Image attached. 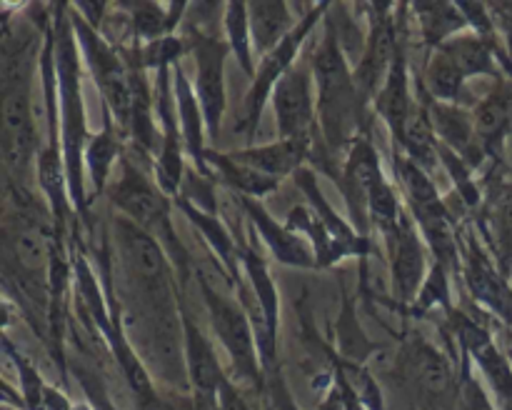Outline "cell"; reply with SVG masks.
<instances>
[{"label": "cell", "mask_w": 512, "mask_h": 410, "mask_svg": "<svg viewBox=\"0 0 512 410\" xmlns=\"http://www.w3.org/2000/svg\"><path fill=\"white\" fill-rule=\"evenodd\" d=\"M70 23H73L75 40L80 43L85 60H88L90 70H93L95 83H98L100 93H103L105 105H108L113 118L123 128H130V120H133V83H130V73L123 68L118 50L110 48L100 38L98 30L90 28L80 15L70 13Z\"/></svg>", "instance_id": "4"}, {"label": "cell", "mask_w": 512, "mask_h": 410, "mask_svg": "<svg viewBox=\"0 0 512 410\" xmlns=\"http://www.w3.org/2000/svg\"><path fill=\"white\" fill-rule=\"evenodd\" d=\"M5 350H8V355L13 358L15 368H18L25 408H28V410H43V398H45V388H48V385L43 383V378L38 375V370H35L33 365H30L28 360L23 358V353L13 350L10 340H5Z\"/></svg>", "instance_id": "37"}, {"label": "cell", "mask_w": 512, "mask_h": 410, "mask_svg": "<svg viewBox=\"0 0 512 410\" xmlns=\"http://www.w3.org/2000/svg\"><path fill=\"white\" fill-rule=\"evenodd\" d=\"M295 183H298V188L308 195L315 215H318L325 233H328L330 240H333L340 258H345V255H368V248H370L368 235H358L348 223H345V220H340V215L330 208V203L323 198V193H320L318 178H315L313 170L300 168L298 173H295Z\"/></svg>", "instance_id": "15"}, {"label": "cell", "mask_w": 512, "mask_h": 410, "mask_svg": "<svg viewBox=\"0 0 512 410\" xmlns=\"http://www.w3.org/2000/svg\"><path fill=\"white\" fill-rule=\"evenodd\" d=\"M123 8L130 10V25L138 40L145 43H155V40L165 38L173 33L175 23L183 15V3H123Z\"/></svg>", "instance_id": "24"}, {"label": "cell", "mask_w": 512, "mask_h": 410, "mask_svg": "<svg viewBox=\"0 0 512 410\" xmlns=\"http://www.w3.org/2000/svg\"><path fill=\"white\" fill-rule=\"evenodd\" d=\"M75 30L70 15H58L53 38L55 78H58L60 98V120H63V160L68 170V198L78 210L85 208L83 188V163L85 148H88V133H85V110L80 98V68L78 48H75Z\"/></svg>", "instance_id": "2"}, {"label": "cell", "mask_w": 512, "mask_h": 410, "mask_svg": "<svg viewBox=\"0 0 512 410\" xmlns=\"http://www.w3.org/2000/svg\"><path fill=\"white\" fill-rule=\"evenodd\" d=\"M413 8H415V13H418L420 28H423V35H425V43L435 45V48H440V45L448 43L450 35H455L460 28H465V25H468V20H465L460 5L415 3Z\"/></svg>", "instance_id": "26"}, {"label": "cell", "mask_w": 512, "mask_h": 410, "mask_svg": "<svg viewBox=\"0 0 512 410\" xmlns=\"http://www.w3.org/2000/svg\"><path fill=\"white\" fill-rule=\"evenodd\" d=\"M248 15L250 35H253V45L260 53V60L273 53L298 25L293 23L288 3H248Z\"/></svg>", "instance_id": "21"}, {"label": "cell", "mask_w": 512, "mask_h": 410, "mask_svg": "<svg viewBox=\"0 0 512 410\" xmlns=\"http://www.w3.org/2000/svg\"><path fill=\"white\" fill-rule=\"evenodd\" d=\"M3 410H13V408H10V405H3Z\"/></svg>", "instance_id": "48"}, {"label": "cell", "mask_w": 512, "mask_h": 410, "mask_svg": "<svg viewBox=\"0 0 512 410\" xmlns=\"http://www.w3.org/2000/svg\"><path fill=\"white\" fill-rule=\"evenodd\" d=\"M428 115L430 123H433L435 138L443 148L453 150L463 160L468 155H475L478 130H475V120L468 110L458 108L455 103H435V100H430Z\"/></svg>", "instance_id": "20"}, {"label": "cell", "mask_w": 512, "mask_h": 410, "mask_svg": "<svg viewBox=\"0 0 512 410\" xmlns=\"http://www.w3.org/2000/svg\"><path fill=\"white\" fill-rule=\"evenodd\" d=\"M240 260H243L245 275H248L250 285H253V298L258 300L270 335L275 338L278 335V290H275L273 278H270L268 268H265V260L253 248H243Z\"/></svg>", "instance_id": "27"}, {"label": "cell", "mask_w": 512, "mask_h": 410, "mask_svg": "<svg viewBox=\"0 0 512 410\" xmlns=\"http://www.w3.org/2000/svg\"><path fill=\"white\" fill-rule=\"evenodd\" d=\"M238 200L240 205H243L245 215L250 218V223L255 225L260 238L265 240L270 253H273L280 263L293 265V268H315V265H318L315 250L310 248L308 240H303L298 233H293L288 225H280L278 220H273V215H270L258 200L248 198V195H238Z\"/></svg>", "instance_id": "12"}, {"label": "cell", "mask_w": 512, "mask_h": 410, "mask_svg": "<svg viewBox=\"0 0 512 410\" xmlns=\"http://www.w3.org/2000/svg\"><path fill=\"white\" fill-rule=\"evenodd\" d=\"M205 165H208L210 175L215 170L225 185H230L238 195H248V198H263V195L273 193L280 185V180L268 178V175L238 163L230 153H213V150H208L205 153Z\"/></svg>", "instance_id": "22"}, {"label": "cell", "mask_w": 512, "mask_h": 410, "mask_svg": "<svg viewBox=\"0 0 512 410\" xmlns=\"http://www.w3.org/2000/svg\"><path fill=\"white\" fill-rule=\"evenodd\" d=\"M313 63H298L278 80L273 90L275 123L280 138H303L310 135L318 103L313 95Z\"/></svg>", "instance_id": "9"}, {"label": "cell", "mask_w": 512, "mask_h": 410, "mask_svg": "<svg viewBox=\"0 0 512 410\" xmlns=\"http://www.w3.org/2000/svg\"><path fill=\"white\" fill-rule=\"evenodd\" d=\"M440 48L455 60V65L463 70L465 78L495 73L493 48H490L488 40L480 38V35H455V38H450L448 43L440 45Z\"/></svg>", "instance_id": "28"}, {"label": "cell", "mask_w": 512, "mask_h": 410, "mask_svg": "<svg viewBox=\"0 0 512 410\" xmlns=\"http://www.w3.org/2000/svg\"><path fill=\"white\" fill-rule=\"evenodd\" d=\"M463 83L465 75L455 65V60L443 48L435 50L433 58L428 60V68H425V88H428L430 100H435V103H458Z\"/></svg>", "instance_id": "29"}, {"label": "cell", "mask_w": 512, "mask_h": 410, "mask_svg": "<svg viewBox=\"0 0 512 410\" xmlns=\"http://www.w3.org/2000/svg\"><path fill=\"white\" fill-rule=\"evenodd\" d=\"M178 203H180V208H183V213L188 215L190 223H193L195 228L200 230V235L205 238V243H208L210 248H213V253L218 255L220 260H223L225 270L230 273V283L238 288V285H240V280H238L240 250L233 245V238L228 235V230L220 225V220L215 218V215L205 213V210H200V208H195V205H190L188 200L180 198Z\"/></svg>", "instance_id": "23"}, {"label": "cell", "mask_w": 512, "mask_h": 410, "mask_svg": "<svg viewBox=\"0 0 512 410\" xmlns=\"http://www.w3.org/2000/svg\"><path fill=\"white\" fill-rule=\"evenodd\" d=\"M510 105H512V90L508 85H498L483 103L475 108V130H478V140L485 145L495 143L500 135L505 133V125L510 120Z\"/></svg>", "instance_id": "32"}, {"label": "cell", "mask_w": 512, "mask_h": 410, "mask_svg": "<svg viewBox=\"0 0 512 410\" xmlns=\"http://www.w3.org/2000/svg\"><path fill=\"white\" fill-rule=\"evenodd\" d=\"M275 403H278L280 410H300L298 405L290 400V395L285 393V390H275Z\"/></svg>", "instance_id": "46"}, {"label": "cell", "mask_w": 512, "mask_h": 410, "mask_svg": "<svg viewBox=\"0 0 512 410\" xmlns=\"http://www.w3.org/2000/svg\"><path fill=\"white\" fill-rule=\"evenodd\" d=\"M173 83H175V108H178V123H180V130H183L185 148H188V153L193 155L195 165L203 170V175H210L208 165H205V153H208V148H205V140H203V130L208 133V128H205L203 108H200L198 95H195V88L190 85V80L185 78L183 68H175Z\"/></svg>", "instance_id": "19"}, {"label": "cell", "mask_w": 512, "mask_h": 410, "mask_svg": "<svg viewBox=\"0 0 512 410\" xmlns=\"http://www.w3.org/2000/svg\"><path fill=\"white\" fill-rule=\"evenodd\" d=\"M10 250H13V258L18 263L20 270L25 273H43L50 263V235H45L40 230L38 223L23 225V228L15 230L8 240Z\"/></svg>", "instance_id": "31"}, {"label": "cell", "mask_w": 512, "mask_h": 410, "mask_svg": "<svg viewBox=\"0 0 512 410\" xmlns=\"http://www.w3.org/2000/svg\"><path fill=\"white\" fill-rule=\"evenodd\" d=\"M200 288H203L215 333L223 340L238 378L248 380V383H260L263 363H260L258 338H255V328L248 310L240 308V305L235 303L233 298H228V295L218 293V290L208 283V278H200Z\"/></svg>", "instance_id": "3"}, {"label": "cell", "mask_w": 512, "mask_h": 410, "mask_svg": "<svg viewBox=\"0 0 512 410\" xmlns=\"http://www.w3.org/2000/svg\"><path fill=\"white\" fill-rule=\"evenodd\" d=\"M118 153L120 143L108 128L88 140V148H85V165H88V175L90 180H93L95 193H100V190L105 188V183H108L110 168H113V163L118 160Z\"/></svg>", "instance_id": "35"}, {"label": "cell", "mask_w": 512, "mask_h": 410, "mask_svg": "<svg viewBox=\"0 0 512 410\" xmlns=\"http://www.w3.org/2000/svg\"><path fill=\"white\" fill-rule=\"evenodd\" d=\"M338 390H340V403H343V410H368L363 403H360L358 395L345 385L343 378H338Z\"/></svg>", "instance_id": "45"}, {"label": "cell", "mask_w": 512, "mask_h": 410, "mask_svg": "<svg viewBox=\"0 0 512 410\" xmlns=\"http://www.w3.org/2000/svg\"><path fill=\"white\" fill-rule=\"evenodd\" d=\"M183 330H185V378L195 388L198 398L208 400V403H218L220 385H223L225 375L220 368L215 350L210 348L208 338L203 330L193 323L188 313H183Z\"/></svg>", "instance_id": "13"}, {"label": "cell", "mask_w": 512, "mask_h": 410, "mask_svg": "<svg viewBox=\"0 0 512 410\" xmlns=\"http://www.w3.org/2000/svg\"><path fill=\"white\" fill-rule=\"evenodd\" d=\"M328 8H330L328 3L315 5V8L310 10V13L305 15L298 25H295L293 33H290L288 38H285L283 43L273 50V53H268L263 60H260V68L255 70L253 88H250V95H248V105H245L243 128L248 135L255 133V125H258L260 115H263L265 103H268V98H273L275 85H278V80L283 78L290 68H293L295 55H298L300 45H303V40L308 38L310 30L315 28V23H318L323 15H328Z\"/></svg>", "instance_id": "5"}, {"label": "cell", "mask_w": 512, "mask_h": 410, "mask_svg": "<svg viewBox=\"0 0 512 410\" xmlns=\"http://www.w3.org/2000/svg\"><path fill=\"white\" fill-rule=\"evenodd\" d=\"M218 410H248V405H245V400L240 398L238 390H235V385L230 383L228 378H225L223 385H220Z\"/></svg>", "instance_id": "42"}, {"label": "cell", "mask_w": 512, "mask_h": 410, "mask_svg": "<svg viewBox=\"0 0 512 410\" xmlns=\"http://www.w3.org/2000/svg\"><path fill=\"white\" fill-rule=\"evenodd\" d=\"M495 223H498L500 253L505 255V268L512 265V188H503L495 203Z\"/></svg>", "instance_id": "40"}, {"label": "cell", "mask_w": 512, "mask_h": 410, "mask_svg": "<svg viewBox=\"0 0 512 410\" xmlns=\"http://www.w3.org/2000/svg\"><path fill=\"white\" fill-rule=\"evenodd\" d=\"M458 335L460 340H463L465 350L473 355L475 363H478L480 368H483V373L490 378L493 388L512 405V368L508 360H505V355L498 350V345L493 343L488 330L480 328L478 323L468 320L465 315H460Z\"/></svg>", "instance_id": "16"}, {"label": "cell", "mask_w": 512, "mask_h": 410, "mask_svg": "<svg viewBox=\"0 0 512 410\" xmlns=\"http://www.w3.org/2000/svg\"><path fill=\"white\" fill-rule=\"evenodd\" d=\"M413 365L420 388L425 393H430L433 398H440V395L448 393L450 385H453V368H450L448 358L438 348H433L428 343H420L415 348Z\"/></svg>", "instance_id": "33"}, {"label": "cell", "mask_w": 512, "mask_h": 410, "mask_svg": "<svg viewBox=\"0 0 512 410\" xmlns=\"http://www.w3.org/2000/svg\"><path fill=\"white\" fill-rule=\"evenodd\" d=\"M385 180L383 168H380L378 150L373 148L368 138H355L353 148H350L348 163H345V193H348L350 205L360 215H368L365 210V200H368V193L375 188V185Z\"/></svg>", "instance_id": "18"}, {"label": "cell", "mask_w": 512, "mask_h": 410, "mask_svg": "<svg viewBox=\"0 0 512 410\" xmlns=\"http://www.w3.org/2000/svg\"><path fill=\"white\" fill-rule=\"evenodd\" d=\"M403 148L413 163H418L420 168L430 170L438 165L440 160V143L435 138L433 123H430L428 110H413L408 120V128L403 135Z\"/></svg>", "instance_id": "30"}, {"label": "cell", "mask_w": 512, "mask_h": 410, "mask_svg": "<svg viewBox=\"0 0 512 410\" xmlns=\"http://www.w3.org/2000/svg\"><path fill=\"white\" fill-rule=\"evenodd\" d=\"M73 408L75 405L70 403V400L65 398L58 388H53V385H48V388H45L43 410H73Z\"/></svg>", "instance_id": "43"}, {"label": "cell", "mask_w": 512, "mask_h": 410, "mask_svg": "<svg viewBox=\"0 0 512 410\" xmlns=\"http://www.w3.org/2000/svg\"><path fill=\"white\" fill-rule=\"evenodd\" d=\"M73 410H93V408H90V405H85V403H83V405H75Z\"/></svg>", "instance_id": "47"}, {"label": "cell", "mask_w": 512, "mask_h": 410, "mask_svg": "<svg viewBox=\"0 0 512 410\" xmlns=\"http://www.w3.org/2000/svg\"><path fill=\"white\" fill-rule=\"evenodd\" d=\"M390 248V273H393V293L400 303H408L420 295L428 280L425 265V248L415 230V220L403 213L400 223L390 233H385Z\"/></svg>", "instance_id": "10"}, {"label": "cell", "mask_w": 512, "mask_h": 410, "mask_svg": "<svg viewBox=\"0 0 512 410\" xmlns=\"http://www.w3.org/2000/svg\"><path fill=\"white\" fill-rule=\"evenodd\" d=\"M313 75L318 88L315 103H318L323 138L328 148L338 150L360 128L365 108L360 103L355 73L348 68L345 50L330 23L325 25V38L313 55Z\"/></svg>", "instance_id": "1"}, {"label": "cell", "mask_w": 512, "mask_h": 410, "mask_svg": "<svg viewBox=\"0 0 512 410\" xmlns=\"http://www.w3.org/2000/svg\"><path fill=\"white\" fill-rule=\"evenodd\" d=\"M138 410H178L173 403H168L165 398H160L158 393H148V395H138Z\"/></svg>", "instance_id": "44"}, {"label": "cell", "mask_w": 512, "mask_h": 410, "mask_svg": "<svg viewBox=\"0 0 512 410\" xmlns=\"http://www.w3.org/2000/svg\"><path fill=\"white\" fill-rule=\"evenodd\" d=\"M375 108H378V113L388 123L395 143L403 145L405 128H408V120L413 115V103H410L408 88V60H405L403 48L398 50L393 65H390L388 78H385L383 88H380L378 98H375Z\"/></svg>", "instance_id": "17"}, {"label": "cell", "mask_w": 512, "mask_h": 410, "mask_svg": "<svg viewBox=\"0 0 512 410\" xmlns=\"http://www.w3.org/2000/svg\"><path fill=\"white\" fill-rule=\"evenodd\" d=\"M460 410H495V405L490 403L488 393L483 390V385L473 378V375L465 373L463 390H460Z\"/></svg>", "instance_id": "41"}, {"label": "cell", "mask_w": 512, "mask_h": 410, "mask_svg": "<svg viewBox=\"0 0 512 410\" xmlns=\"http://www.w3.org/2000/svg\"><path fill=\"white\" fill-rule=\"evenodd\" d=\"M38 148V135L30 105V83L3 90V160L8 175L23 183Z\"/></svg>", "instance_id": "7"}, {"label": "cell", "mask_w": 512, "mask_h": 410, "mask_svg": "<svg viewBox=\"0 0 512 410\" xmlns=\"http://www.w3.org/2000/svg\"><path fill=\"white\" fill-rule=\"evenodd\" d=\"M110 200L120 213H125L130 223H135L143 230H158L170 238L173 230L168 223V203L165 195L148 180V175L133 165L130 160H123V175L110 185ZM173 240V238H170Z\"/></svg>", "instance_id": "8"}, {"label": "cell", "mask_w": 512, "mask_h": 410, "mask_svg": "<svg viewBox=\"0 0 512 410\" xmlns=\"http://www.w3.org/2000/svg\"><path fill=\"white\" fill-rule=\"evenodd\" d=\"M190 48H193L198 78H195V95L203 108L208 138L215 140L220 133V123L225 115V58H228V43H220L215 35L203 33L198 28L188 30Z\"/></svg>", "instance_id": "6"}, {"label": "cell", "mask_w": 512, "mask_h": 410, "mask_svg": "<svg viewBox=\"0 0 512 410\" xmlns=\"http://www.w3.org/2000/svg\"><path fill=\"white\" fill-rule=\"evenodd\" d=\"M225 33H228V45L235 53V58H238L240 68H243L250 78H255L253 35H250L248 3L225 5Z\"/></svg>", "instance_id": "34"}, {"label": "cell", "mask_w": 512, "mask_h": 410, "mask_svg": "<svg viewBox=\"0 0 512 410\" xmlns=\"http://www.w3.org/2000/svg\"><path fill=\"white\" fill-rule=\"evenodd\" d=\"M395 165H398V175L400 180H403L405 193H408L413 208H430V205L440 203L438 188H435V183L430 180L428 170L420 168L418 163H413L408 155L398 158V163Z\"/></svg>", "instance_id": "36"}, {"label": "cell", "mask_w": 512, "mask_h": 410, "mask_svg": "<svg viewBox=\"0 0 512 410\" xmlns=\"http://www.w3.org/2000/svg\"><path fill=\"white\" fill-rule=\"evenodd\" d=\"M388 8L390 5H383L380 13L373 15L368 45H365L358 68H355V85H358L363 108L378 98L380 88H383L385 78H388L390 73V65H393L395 55H398L400 50L398 38H395L393 18L385 13Z\"/></svg>", "instance_id": "11"}, {"label": "cell", "mask_w": 512, "mask_h": 410, "mask_svg": "<svg viewBox=\"0 0 512 410\" xmlns=\"http://www.w3.org/2000/svg\"><path fill=\"white\" fill-rule=\"evenodd\" d=\"M445 265L435 263L433 270L428 273L423 290L418 295V308H433V305H443L450 308V288H448V273Z\"/></svg>", "instance_id": "39"}, {"label": "cell", "mask_w": 512, "mask_h": 410, "mask_svg": "<svg viewBox=\"0 0 512 410\" xmlns=\"http://www.w3.org/2000/svg\"><path fill=\"white\" fill-rule=\"evenodd\" d=\"M415 220H418L420 230H423L425 240H428L430 250L435 253L440 265L450 268L458 263V243H455L453 225H450L448 213H445L443 203L430 205V208H413Z\"/></svg>", "instance_id": "25"}, {"label": "cell", "mask_w": 512, "mask_h": 410, "mask_svg": "<svg viewBox=\"0 0 512 410\" xmlns=\"http://www.w3.org/2000/svg\"><path fill=\"white\" fill-rule=\"evenodd\" d=\"M238 163L248 165V168L258 170V173L268 175V178L283 180L285 175L298 173L303 168L305 158L310 155V135L303 138H280L268 145H250V148L233 150Z\"/></svg>", "instance_id": "14"}, {"label": "cell", "mask_w": 512, "mask_h": 410, "mask_svg": "<svg viewBox=\"0 0 512 410\" xmlns=\"http://www.w3.org/2000/svg\"><path fill=\"white\" fill-rule=\"evenodd\" d=\"M180 53H183V43L173 35H165V38L155 40V43L145 45V50L140 53V65L143 68H170V65L178 63Z\"/></svg>", "instance_id": "38"}]
</instances>
